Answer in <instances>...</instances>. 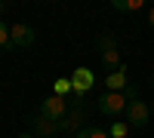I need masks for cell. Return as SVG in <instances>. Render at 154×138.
I'll return each instance as SVG.
<instances>
[{"label":"cell","mask_w":154,"mask_h":138,"mask_svg":"<svg viewBox=\"0 0 154 138\" xmlns=\"http://www.w3.org/2000/svg\"><path fill=\"white\" fill-rule=\"evenodd\" d=\"M126 126L130 129H142V126H148V120H151V107L142 101V98H136V101H130L126 104Z\"/></svg>","instance_id":"obj_3"},{"label":"cell","mask_w":154,"mask_h":138,"mask_svg":"<svg viewBox=\"0 0 154 138\" xmlns=\"http://www.w3.org/2000/svg\"><path fill=\"white\" fill-rule=\"evenodd\" d=\"M19 138H34V135H31V132H25V135H19Z\"/></svg>","instance_id":"obj_16"},{"label":"cell","mask_w":154,"mask_h":138,"mask_svg":"<svg viewBox=\"0 0 154 138\" xmlns=\"http://www.w3.org/2000/svg\"><path fill=\"white\" fill-rule=\"evenodd\" d=\"M151 83H154V74H151Z\"/></svg>","instance_id":"obj_19"},{"label":"cell","mask_w":154,"mask_h":138,"mask_svg":"<svg viewBox=\"0 0 154 138\" xmlns=\"http://www.w3.org/2000/svg\"><path fill=\"white\" fill-rule=\"evenodd\" d=\"M68 114V98H62V95H46L43 101H40V110H37V117H43L49 123H62Z\"/></svg>","instance_id":"obj_1"},{"label":"cell","mask_w":154,"mask_h":138,"mask_svg":"<svg viewBox=\"0 0 154 138\" xmlns=\"http://www.w3.org/2000/svg\"><path fill=\"white\" fill-rule=\"evenodd\" d=\"M53 92H56V95H62V98H71V95H74L71 77H68V80H56V83H53Z\"/></svg>","instance_id":"obj_11"},{"label":"cell","mask_w":154,"mask_h":138,"mask_svg":"<svg viewBox=\"0 0 154 138\" xmlns=\"http://www.w3.org/2000/svg\"><path fill=\"white\" fill-rule=\"evenodd\" d=\"M126 65H120V71L105 74V92H126Z\"/></svg>","instance_id":"obj_6"},{"label":"cell","mask_w":154,"mask_h":138,"mask_svg":"<svg viewBox=\"0 0 154 138\" xmlns=\"http://www.w3.org/2000/svg\"><path fill=\"white\" fill-rule=\"evenodd\" d=\"M0 12H3V3H0Z\"/></svg>","instance_id":"obj_18"},{"label":"cell","mask_w":154,"mask_h":138,"mask_svg":"<svg viewBox=\"0 0 154 138\" xmlns=\"http://www.w3.org/2000/svg\"><path fill=\"white\" fill-rule=\"evenodd\" d=\"M148 25H151V28H154V6L148 9Z\"/></svg>","instance_id":"obj_15"},{"label":"cell","mask_w":154,"mask_h":138,"mask_svg":"<svg viewBox=\"0 0 154 138\" xmlns=\"http://www.w3.org/2000/svg\"><path fill=\"white\" fill-rule=\"evenodd\" d=\"M148 107H151V114H154V101H151V104H148Z\"/></svg>","instance_id":"obj_17"},{"label":"cell","mask_w":154,"mask_h":138,"mask_svg":"<svg viewBox=\"0 0 154 138\" xmlns=\"http://www.w3.org/2000/svg\"><path fill=\"white\" fill-rule=\"evenodd\" d=\"M71 86H74V95H86L89 86H93V71L89 68H77L71 74Z\"/></svg>","instance_id":"obj_5"},{"label":"cell","mask_w":154,"mask_h":138,"mask_svg":"<svg viewBox=\"0 0 154 138\" xmlns=\"http://www.w3.org/2000/svg\"><path fill=\"white\" fill-rule=\"evenodd\" d=\"M111 6L117 12H136V9H142V0H111Z\"/></svg>","instance_id":"obj_9"},{"label":"cell","mask_w":154,"mask_h":138,"mask_svg":"<svg viewBox=\"0 0 154 138\" xmlns=\"http://www.w3.org/2000/svg\"><path fill=\"white\" fill-rule=\"evenodd\" d=\"M126 132H130L126 123H114V126H111V138H126Z\"/></svg>","instance_id":"obj_13"},{"label":"cell","mask_w":154,"mask_h":138,"mask_svg":"<svg viewBox=\"0 0 154 138\" xmlns=\"http://www.w3.org/2000/svg\"><path fill=\"white\" fill-rule=\"evenodd\" d=\"M74 138H111L105 129H102V126H83L80 132H77Z\"/></svg>","instance_id":"obj_10"},{"label":"cell","mask_w":154,"mask_h":138,"mask_svg":"<svg viewBox=\"0 0 154 138\" xmlns=\"http://www.w3.org/2000/svg\"><path fill=\"white\" fill-rule=\"evenodd\" d=\"M126 104H130V101H126L123 92H102L99 101H96L99 114H105V117H117V114H123Z\"/></svg>","instance_id":"obj_2"},{"label":"cell","mask_w":154,"mask_h":138,"mask_svg":"<svg viewBox=\"0 0 154 138\" xmlns=\"http://www.w3.org/2000/svg\"><path fill=\"white\" fill-rule=\"evenodd\" d=\"M99 46H102V52H105V49H117V40H114L111 34H102L99 37Z\"/></svg>","instance_id":"obj_12"},{"label":"cell","mask_w":154,"mask_h":138,"mask_svg":"<svg viewBox=\"0 0 154 138\" xmlns=\"http://www.w3.org/2000/svg\"><path fill=\"white\" fill-rule=\"evenodd\" d=\"M59 132V123H49L43 117H34L31 120V135L34 138H49V135H56Z\"/></svg>","instance_id":"obj_7"},{"label":"cell","mask_w":154,"mask_h":138,"mask_svg":"<svg viewBox=\"0 0 154 138\" xmlns=\"http://www.w3.org/2000/svg\"><path fill=\"white\" fill-rule=\"evenodd\" d=\"M0 46H12L9 43V25L6 22H0Z\"/></svg>","instance_id":"obj_14"},{"label":"cell","mask_w":154,"mask_h":138,"mask_svg":"<svg viewBox=\"0 0 154 138\" xmlns=\"http://www.w3.org/2000/svg\"><path fill=\"white\" fill-rule=\"evenodd\" d=\"M9 43L12 46H19V49H31L34 43H37V34H34V28L31 25H9Z\"/></svg>","instance_id":"obj_4"},{"label":"cell","mask_w":154,"mask_h":138,"mask_svg":"<svg viewBox=\"0 0 154 138\" xmlns=\"http://www.w3.org/2000/svg\"><path fill=\"white\" fill-rule=\"evenodd\" d=\"M102 65H105V71L111 74V71H120V52L117 49H105V52H102Z\"/></svg>","instance_id":"obj_8"}]
</instances>
